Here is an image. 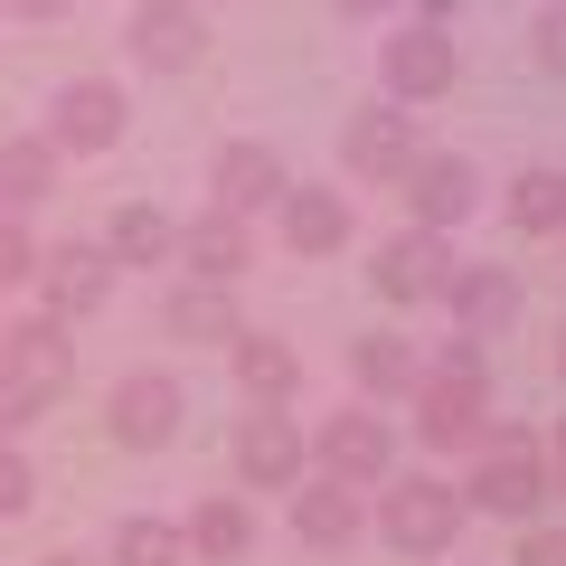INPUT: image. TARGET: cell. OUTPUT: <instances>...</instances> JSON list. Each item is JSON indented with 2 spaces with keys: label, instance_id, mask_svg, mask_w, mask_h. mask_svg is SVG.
Instances as JSON below:
<instances>
[{
  "label": "cell",
  "instance_id": "6da1fadb",
  "mask_svg": "<svg viewBox=\"0 0 566 566\" xmlns=\"http://www.w3.org/2000/svg\"><path fill=\"white\" fill-rule=\"evenodd\" d=\"M416 434L434 453H463L491 434V378H482V340H453L434 378H416Z\"/></svg>",
  "mask_w": 566,
  "mask_h": 566
},
{
  "label": "cell",
  "instance_id": "7a4b0ae2",
  "mask_svg": "<svg viewBox=\"0 0 566 566\" xmlns=\"http://www.w3.org/2000/svg\"><path fill=\"white\" fill-rule=\"evenodd\" d=\"M547 453L528 444L520 424L510 434H482V453H472V482H463V510H491V520H528V510H547Z\"/></svg>",
  "mask_w": 566,
  "mask_h": 566
},
{
  "label": "cell",
  "instance_id": "3957f363",
  "mask_svg": "<svg viewBox=\"0 0 566 566\" xmlns=\"http://www.w3.org/2000/svg\"><path fill=\"white\" fill-rule=\"evenodd\" d=\"M463 491L453 482H434V472H406V482H387L378 491V528H387V547H406V557H444L453 538H463Z\"/></svg>",
  "mask_w": 566,
  "mask_h": 566
},
{
  "label": "cell",
  "instance_id": "277c9868",
  "mask_svg": "<svg viewBox=\"0 0 566 566\" xmlns=\"http://www.w3.org/2000/svg\"><path fill=\"white\" fill-rule=\"evenodd\" d=\"M303 416H283V406H255V416L237 424V482L245 491H293L303 482Z\"/></svg>",
  "mask_w": 566,
  "mask_h": 566
},
{
  "label": "cell",
  "instance_id": "5b68a950",
  "mask_svg": "<svg viewBox=\"0 0 566 566\" xmlns=\"http://www.w3.org/2000/svg\"><path fill=\"white\" fill-rule=\"evenodd\" d=\"M387 453H397V434H387L368 406H340V416H322V434H312V463H322L331 482H349V491L387 482Z\"/></svg>",
  "mask_w": 566,
  "mask_h": 566
},
{
  "label": "cell",
  "instance_id": "8992f818",
  "mask_svg": "<svg viewBox=\"0 0 566 566\" xmlns=\"http://www.w3.org/2000/svg\"><path fill=\"white\" fill-rule=\"evenodd\" d=\"M48 142H57V161L66 151H114L123 142V85H104V76H76V85H57V104H48Z\"/></svg>",
  "mask_w": 566,
  "mask_h": 566
},
{
  "label": "cell",
  "instance_id": "52a82bcc",
  "mask_svg": "<svg viewBox=\"0 0 566 566\" xmlns=\"http://www.w3.org/2000/svg\"><path fill=\"white\" fill-rule=\"evenodd\" d=\"M453 76H463V57H453V29H397L387 39V95L397 104H434V95H453Z\"/></svg>",
  "mask_w": 566,
  "mask_h": 566
},
{
  "label": "cell",
  "instance_id": "ba28073f",
  "mask_svg": "<svg viewBox=\"0 0 566 566\" xmlns=\"http://www.w3.org/2000/svg\"><path fill=\"white\" fill-rule=\"evenodd\" d=\"M434 303H453V340H501V331L520 322V283H510L501 264H453Z\"/></svg>",
  "mask_w": 566,
  "mask_h": 566
},
{
  "label": "cell",
  "instance_id": "9c48e42d",
  "mask_svg": "<svg viewBox=\"0 0 566 566\" xmlns=\"http://www.w3.org/2000/svg\"><path fill=\"white\" fill-rule=\"evenodd\" d=\"M397 189H406V208H416V227H434V237H444V227L472 218V189H482V180H472L463 151H416Z\"/></svg>",
  "mask_w": 566,
  "mask_h": 566
},
{
  "label": "cell",
  "instance_id": "30bf717a",
  "mask_svg": "<svg viewBox=\"0 0 566 566\" xmlns=\"http://www.w3.org/2000/svg\"><path fill=\"white\" fill-rule=\"evenodd\" d=\"M368 274H378L387 303H434V293H444V274H453V245L434 237V227H406V237L378 245V264H368Z\"/></svg>",
  "mask_w": 566,
  "mask_h": 566
},
{
  "label": "cell",
  "instance_id": "8fae6325",
  "mask_svg": "<svg viewBox=\"0 0 566 566\" xmlns=\"http://www.w3.org/2000/svg\"><path fill=\"white\" fill-rule=\"evenodd\" d=\"M123 48H133V66H151V76H180V66H199L208 29H199V10H189V0H151V10H133Z\"/></svg>",
  "mask_w": 566,
  "mask_h": 566
},
{
  "label": "cell",
  "instance_id": "7c38bea8",
  "mask_svg": "<svg viewBox=\"0 0 566 566\" xmlns=\"http://www.w3.org/2000/svg\"><path fill=\"white\" fill-rule=\"evenodd\" d=\"M180 434V378H161V368H133V378L114 387V444L151 453Z\"/></svg>",
  "mask_w": 566,
  "mask_h": 566
},
{
  "label": "cell",
  "instance_id": "4fadbf2b",
  "mask_svg": "<svg viewBox=\"0 0 566 566\" xmlns=\"http://www.w3.org/2000/svg\"><path fill=\"white\" fill-rule=\"evenodd\" d=\"M180 264H189V283H227L237 293V274L255 264V237H245L237 208H208V218L180 227Z\"/></svg>",
  "mask_w": 566,
  "mask_h": 566
},
{
  "label": "cell",
  "instance_id": "5bb4252c",
  "mask_svg": "<svg viewBox=\"0 0 566 566\" xmlns=\"http://www.w3.org/2000/svg\"><path fill=\"white\" fill-rule=\"evenodd\" d=\"M208 180H218V208H274L283 189H293V170H283V151L274 142H218V170H208Z\"/></svg>",
  "mask_w": 566,
  "mask_h": 566
},
{
  "label": "cell",
  "instance_id": "9a60e30c",
  "mask_svg": "<svg viewBox=\"0 0 566 566\" xmlns=\"http://www.w3.org/2000/svg\"><path fill=\"white\" fill-rule=\"evenodd\" d=\"M340 161L359 170V180H406V161H416V123L406 114H378V104H368V114H349V133H340Z\"/></svg>",
  "mask_w": 566,
  "mask_h": 566
},
{
  "label": "cell",
  "instance_id": "2e32d148",
  "mask_svg": "<svg viewBox=\"0 0 566 566\" xmlns=\"http://www.w3.org/2000/svg\"><path fill=\"white\" fill-rule=\"evenodd\" d=\"M359 528H368V501L349 482H331V472L322 482H293V538L303 547H349Z\"/></svg>",
  "mask_w": 566,
  "mask_h": 566
},
{
  "label": "cell",
  "instance_id": "e0dca14e",
  "mask_svg": "<svg viewBox=\"0 0 566 566\" xmlns=\"http://www.w3.org/2000/svg\"><path fill=\"white\" fill-rule=\"evenodd\" d=\"M0 359L20 368V378H39L48 397H57V387L76 378V349H66V322H57V312H29V322H0Z\"/></svg>",
  "mask_w": 566,
  "mask_h": 566
},
{
  "label": "cell",
  "instance_id": "ac0fdd59",
  "mask_svg": "<svg viewBox=\"0 0 566 566\" xmlns=\"http://www.w3.org/2000/svg\"><path fill=\"white\" fill-rule=\"evenodd\" d=\"M227 368H237V387L255 406H283L293 387H303V349L274 340V331H237V340H227Z\"/></svg>",
  "mask_w": 566,
  "mask_h": 566
},
{
  "label": "cell",
  "instance_id": "d6986e66",
  "mask_svg": "<svg viewBox=\"0 0 566 566\" xmlns=\"http://www.w3.org/2000/svg\"><path fill=\"white\" fill-rule=\"evenodd\" d=\"M39 283H48V312H57V322H66V312H95L104 293H114V255L66 237L57 255H39Z\"/></svg>",
  "mask_w": 566,
  "mask_h": 566
},
{
  "label": "cell",
  "instance_id": "ffe728a7",
  "mask_svg": "<svg viewBox=\"0 0 566 566\" xmlns=\"http://www.w3.org/2000/svg\"><path fill=\"white\" fill-rule=\"evenodd\" d=\"M180 538H189V557H199V566H245V557H255V510H245L237 491H208V501L189 510Z\"/></svg>",
  "mask_w": 566,
  "mask_h": 566
},
{
  "label": "cell",
  "instance_id": "44dd1931",
  "mask_svg": "<svg viewBox=\"0 0 566 566\" xmlns=\"http://www.w3.org/2000/svg\"><path fill=\"white\" fill-rule=\"evenodd\" d=\"M283 245H293V255H340L349 245V199L340 189H283Z\"/></svg>",
  "mask_w": 566,
  "mask_h": 566
},
{
  "label": "cell",
  "instance_id": "7402d4cb",
  "mask_svg": "<svg viewBox=\"0 0 566 566\" xmlns=\"http://www.w3.org/2000/svg\"><path fill=\"white\" fill-rule=\"evenodd\" d=\"M39 199H57V142L48 133H10L0 142V208L20 218V208H39Z\"/></svg>",
  "mask_w": 566,
  "mask_h": 566
},
{
  "label": "cell",
  "instance_id": "603a6c76",
  "mask_svg": "<svg viewBox=\"0 0 566 566\" xmlns=\"http://www.w3.org/2000/svg\"><path fill=\"white\" fill-rule=\"evenodd\" d=\"M161 322H170V340H208V349L237 340V303H227V283H180V293L161 303Z\"/></svg>",
  "mask_w": 566,
  "mask_h": 566
},
{
  "label": "cell",
  "instance_id": "cb8c5ba5",
  "mask_svg": "<svg viewBox=\"0 0 566 566\" xmlns=\"http://www.w3.org/2000/svg\"><path fill=\"white\" fill-rule=\"evenodd\" d=\"M104 255L114 264H170L180 255V227H170L151 199H133V208H114V227H104Z\"/></svg>",
  "mask_w": 566,
  "mask_h": 566
},
{
  "label": "cell",
  "instance_id": "d4e9b609",
  "mask_svg": "<svg viewBox=\"0 0 566 566\" xmlns=\"http://www.w3.org/2000/svg\"><path fill=\"white\" fill-rule=\"evenodd\" d=\"M510 227L520 237H566V170H520L510 180Z\"/></svg>",
  "mask_w": 566,
  "mask_h": 566
},
{
  "label": "cell",
  "instance_id": "484cf974",
  "mask_svg": "<svg viewBox=\"0 0 566 566\" xmlns=\"http://www.w3.org/2000/svg\"><path fill=\"white\" fill-rule=\"evenodd\" d=\"M349 378H359L368 397H397V387H416V349H406L397 331H368V340L349 349Z\"/></svg>",
  "mask_w": 566,
  "mask_h": 566
},
{
  "label": "cell",
  "instance_id": "4316f807",
  "mask_svg": "<svg viewBox=\"0 0 566 566\" xmlns=\"http://www.w3.org/2000/svg\"><path fill=\"white\" fill-rule=\"evenodd\" d=\"M189 557V538L170 520H123L114 528V566H180Z\"/></svg>",
  "mask_w": 566,
  "mask_h": 566
},
{
  "label": "cell",
  "instance_id": "83f0119b",
  "mask_svg": "<svg viewBox=\"0 0 566 566\" xmlns=\"http://www.w3.org/2000/svg\"><path fill=\"white\" fill-rule=\"evenodd\" d=\"M29 501H39V463L20 444H0V520H29Z\"/></svg>",
  "mask_w": 566,
  "mask_h": 566
},
{
  "label": "cell",
  "instance_id": "f1b7e54d",
  "mask_svg": "<svg viewBox=\"0 0 566 566\" xmlns=\"http://www.w3.org/2000/svg\"><path fill=\"white\" fill-rule=\"evenodd\" d=\"M48 406H57V397H48L39 378H20V368L0 359V434H10V424H29V416H48Z\"/></svg>",
  "mask_w": 566,
  "mask_h": 566
},
{
  "label": "cell",
  "instance_id": "f546056e",
  "mask_svg": "<svg viewBox=\"0 0 566 566\" xmlns=\"http://www.w3.org/2000/svg\"><path fill=\"white\" fill-rule=\"evenodd\" d=\"M29 274H39V237L0 208V283H29Z\"/></svg>",
  "mask_w": 566,
  "mask_h": 566
},
{
  "label": "cell",
  "instance_id": "4dcf8cb0",
  "mask_svg": "<svg viewBox=\"0 0 566 566\" xmlns=\"http://www.w3.org/2000/svg\"><path fill=\"white\" fill-rule=\"evenodd\" d=\"M528 57H538L547 76H566V0H557V10H538V20H528Z\"/></svg>",
  "mask_w": 566,
  "mask_h": 566
},
{
  "label": "cell",
  "instance_id": "1f68e13d",
  "mask_svg": "<svg viewBox=\"0 0 566 566\" xmlns=\"http://www.w3.org/2000/svg\"><path fill=\"white\" fill-rule=\"evenodd\" d=\"M510 566H566V528H528Z\"/></svg>",
  "mask_w": 566,
  "mask_h": 566
},
{
  "label": "cell",
  "instance_id": "d6a6232c",
  "mask_svg": "<svg viewBox=\"0 0 566 566\" xmlns=\"http://www.w3.org/2000/svg\"><path fill=\"white\" fill-rule=\"evenodd\" d=\"M10 10H29V20H57V10H76V0H10Z\"/></svg>",
  "mask_w": 566,
  "mask_h": 566
},
{
  "label": "cell",
  "instance_id": "836d02e7",
  "mask_svg": "<svg viewBox=\"0 0 566 566\" xmlns=\"http://www.w3.org/2000/svg\"><path fill=\"white\" fill-rule=\"evenodd\" d=\"M416 20H424V29H444V20H453V0H416Z\"/></svg>",
  "mask_w": 566,
  "mask_h": 566
},
{
  "label": "cell",
  "instance_id": "e575fe53",
  "mask_svg": "<svg viewBox=\"0 0 566 566\" xmlns=\"http://www.w3.org/2000/svg\"><path fill=\"white\" fill-rule=\"evenodd\" d=\"M547 482L566 491V424H557V453H547Z\"/></svg>",
  "mask_w": 566,
  "mask_h": 566
},
{
  "label": "cell",
  "instance_id": "d590c367",
  "mask_svg": "<svg viewBox=\"0 0 566 566\" xmlns=\"http://www.w3.org/2000/svg\"><path fill=\"white\" fill-rule=\"evenodd\" d=\"M331 10H349V20H368V10H387V0H331Z\"/></svg>",
  "mask_w": 566,
  "mask_h": 566
},
{
  "label": "cell",
  "instance_id": "8d00e7d4",
  "mask_svg": "<svg viewBox=\"0 0 566 566\" xmlns=\"http://www.w3.org/2000/svg\"><path fill=\"white\" fill-rule=\"evenodd\" d=\"M557 378H566V331H557Z\"/></svg>",
  "mask_w": 566,
  "mask_h": 566
},
{
  "label": "cell",
  "instance_id": "74e56055",
  "mask_svg": "<svg viewBox=\"0 0 566 566\" xmlns=\"http://www.w3.org/2000/svg\"><path fill=\"white\" fill-rule=\"evenodd\" d=\"M48 566H85V557H48Z\"/></svg>",
  "mask_w": 566,
  "mask_h": 566
},
{
  "label": "cell",
  "instance_id": "f35d334b",
  "mask_svg": "<svg viewBox=\"0 0 566 566\" xmlns=\"http://www.w3.org/2000/svg\"><path fill=\"white\" fill-rule=\"evenodd\" d=\"M189 10H199V0H189Z\"/></svg>",
  "mask_w": 566,
  "mask_h": 566
}]
</instances>
